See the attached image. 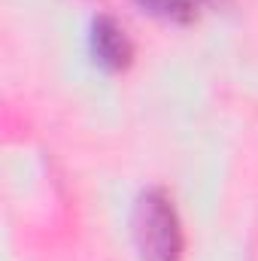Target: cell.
I'll use <instances>...</instances> for the list:
<instances>
[{"instance_id": "1", "label": "cell", "mask_w": 258, "mask_h": 261, "mask_svg": "<svg viewBox=\"0 0 258 261\" xmlns=\"http://www.w3.org/2000/svg\"><path fill=\"white\" fill-rule=\"evenodd\" d=\"M131 228L143 261H183V225L173 200L161 189H149L137 197Z\"/></svg>"}, {"instance_id": "2", "label": "cell", "mask_w": 258, "mask_h": 261, "mask_svg": "<svg viewBox=\"0 0 258 261\" xmlns=\"http://www.w3.org/2000/svg\"><path fill=\"white\" fill-rule=\"evenodd\" d=\"M88 46H91L94 61L104 67V70H122V67L131 64V55H134L125 28L116 18H110V15H97L91 21Z\"/></svg>"}, {"instance_id": "3", "label": "cell", "mask_w": 258, "mask_h": 261, "mask_svg": "<svg viewBox=\"0 0 258 261\" xmlns=\"http://www.w3.org/2000/svg\"><path fill=\"white\" fill-rule=\"evenodd\" d=\"M143 12L155 15V18H164V21H192L194 18V6L197 0H134Z\"/></svg>"}]
</instances>
